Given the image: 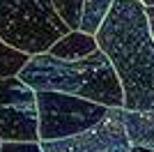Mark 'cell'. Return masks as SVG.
<instances>
[{
  "label": "cell",
  "mask_w": 154,
  "mask_h": 152,
  "mask_svg": "<svg viewBox=\"0 0 154 152\" xmlns=\"http://www.w3.org/2000/svg\"><path fill=\"white\" fill-rule=\"evenodd\" d=\"M122 83L127 111L154 108V37L149 32L145 2L113 0L106 21L94 35Z\"/></svg>",
  "instance_id": "cell-1"
},
{
  "label": "cell",
  "mask_w": 154,
  "mask_h": 152,
  "mask_svg": "<svg viewBox=\"0 0 154 152\" xmlns=\"http://www.w3.org/2000/svg\"><path fill=\"white\" fill-rule=\"evenodd\" d=\"M32 90H53L67 95L85 97L99 101L103 106H122L124 92L117 71L108 55L101 49L81 58V60H62V58L46 53L30 55L23 69L16 74Z\"/></svg>",
  "instance_id": "cell-2"
},
{
  "label": "cell",
  "mask_w": 154,
  "mask_h": 152,
  "mask_svg": "<svg viewBox=\"0 0 154 152\" xmlns=\"http://www.w3.org/2000/svg\"><path fill=\"white\" fill-rule=\"evenodd\" d=\"M69 32L53 0H0V39L28 55L46 53Z\"/></svg>",
  "instance_id": "cell-3"
},
{
  "label": "cell",
  "mask_w": 154,
  "mask_h": 152,
  "mask_svg": "<svg viewBox=\"0 0 154 152\" xmlns=\"http://www.w3.org/2000/svg\"><path fill=\"white\" fill-rule=\"evenodd\" d=\"M39 111V141H53L81 134L108 115V106L85 97L39 90L37 92Z\"/></svg>",
  "instance_id": "cell-4"
},
{
  "label": "cell",
  "mask_w": 154,
  "mask_h": 152,
  "mask_svg": "<svg viewBox=\"0 0 154 152\" xmlns=\"http://www.w3.org/2000/svg\"><path fill=\"white\" fill-rule=\"evenodd\" d=\"M0 138L39 141L37 90L19 76L0 78Z\"/></svg>",
  "instance_id": "cell-5"
},
{
  "label": "cell",
  "mask_w": 154,
  "mask_h": 152,
  "mask_svg": "<svg viewBox=\"0 0 154 152\" xmlns=\"http://www.w3.org/2000/svg\"><path fill=\"white\" fill-rule=\"evenodd\" d=\"M120 108L122 106L108 108V115L99 125L81 134L42 141V152H129L131 143H129Z\"/></svg>",
  "instance_id": "cell-6"
},
{
  "label": "cell",
  "mask_w": 154,
  "mask_h": 152,
  "mask_svg": "<svg viewBox=\"0 0 154 152\" xmlns=\"http://www.w3.org/2000/svg\"><path fill=\"white\" fill-rule=\"evenodd\" d=\"M99 49L94 35H88L83 30H69L64 37H60L55 44L48 49V53L62 60H81Z\"/></svg>",
  "instance_id": "cell-7"
},
{
  "label": "cell",
  "mask_w": 154,
  "mask_h": 152,
  "mask_svg": "<svg viewBox=\"0 0 154 152\" xmlns=\"http://www.w3.org/2000/svg\"><path fill=\"white\" fill-rule=\"evenodd\" d=\"M124 129L131 145H145L154 150V108L152 111H127L120 108Z\"/></svg>",
  "instance_id": "cell-8"
},
{
  "label": "cell",
  "mask_w": 154,
  "mask_h": 152,
  "mask_svg": "<svg viewBox=\"0 0 154 152\" xmlns=\"http://www.w3.org/2000/svg\"><path fill=\"white\" fill-rule=\"evenodd\" d=\"M113 0H85L83 5V16H81V28L78 30L88 32V35H97L101 23L106 21Z\"/></svg>",
  "instance_id": "cell-9"
},
{
  "label": "cell",
  "mask_w": 154,
  "mask_h": 152,
  "mask_svg": "<svg viewBox=\"0 0 154 152\" xmlns=\"http://www.w3.org/2000/svg\"><path fill=\"white\" fill-rule=\"evenodd\" d=\"M28 58H30L28 53L12 49L9 44H5V42L0 39V78L16 76L23 69V65L28 62Z\"/></svg>",
  "instance_id": "cell-10"
},
{
  "label": "cell",
  "mask_w": 154,
  "mask_h": 152,
  "mask_svg": "<svg viewBox=\"0 0 154 152\" xmlns=\"http://www.w3.org/2000/svg\"><path fill=\"white\" fill-rule=\"evenodd\" d=\"M83 5H85V0H53L55 12L60 14V19L67 23L69 30H78V28H81Z\"/></svg>",
  "instance_id": "cell-11"
},
{
  "label": "cell",
  "mask_w": 154,
  "mask_h": 152,
  "mask_svg": "<svg viewBox=\"0 0 154 152\" xmlns=\"http://www.w3.org/2000/svg\"><path fill=\"white\" fill-rule=\"evenodd\" d=\"M0 152H42V141H2Z\"/></svg>",
  "instance_id": "cell-12"
},
{
  "label": "cell",
  "mask_w": 154,
  "mask_h": 152,
  "mask_svg": "<svg viewBox=\"0 0 154 152\" xmlns=\"http://www.w3.org/2000/svg\"><path fill=\"white\" fill-rule=\"evenodd\" d=\"M145 14H147L149 32H152V37H154V5H145Z\"/></svg>",
  "instance_id": "cell-13"
},
{
  "label": "cell",
  "mask_w": 154,
  "mask_h": 152,
  "mask_svg": "<svg viewBox=\"0 0 154 152\" xmlns=\"http://www.w3.org/2000/svg\"><path fill=\"white\" fill-rule=\"evenodd\" d=\"M129 152H154L152 147H145V145H131Z\"/></svg>",
  "instance_id": "cell-14"
},
{
  "label": "cell",
  "mask_w": 154,
  "mask_h": 152,
  "mask_svg": "<svg viewBox=\"0 0 154 152\" xmlns=\"http://www.w3.org/2000/svg\"><path fill=\"white\" fill-rule=\"evenodd\" d=\"M140 2H145V5H154V0H140Z\"/></svg>",
  "instance_id": "cell-15"
},
{
  "label": "cell",
  "mask_w": 154,
  "mask_h": 152,
  "mask_svg": "<svg viewBox=\"0 0 154 152\" xmlns=\"http://www.w3.org/2000/svg\"><path fill=\"white\" fill-rule=\"evenodd\" d=\"M0 145H2V138H0Z\"/></svg>",
  "instance_id": "cell-16"
}]
</instances>
